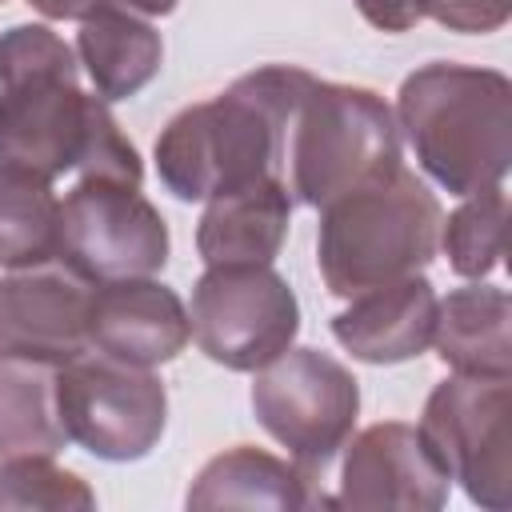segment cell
<instances>
[{"mask_svg":"<svg viewBox=\"0 0 512 512\" xmlns=\"http://www.w3.org/2000/svg\"><path fill=\"white\" fill-rule=\"evenodd\" d=\"M0 508H96V492L52 456L0 460Z\"/></svg>","mask_w":512,"mask_h":512,"instance_id":"obj_22","label":"cell"},{"mask_svg":"<svg viewBox=\"0 0 512 512\" xmlns=\"http://www.w3.org/2000/svg\"><path fill=\"white\" fill-rule=\"evenodd\" d=\"M188 336H192L188 308L168 284L152 276L96 284L92 292V348L96 352L152 368V364L180 356Z\"/></svg>","mask_w":512,"mask_h":512,"instance_id":"obj_13","label":"cell"},{"mask_svg":"<svg viewBox=\"0 0 512 512\" xmlns=\"http://www.w3.org/2000/svg\"><path fill=\"white\" fill-rule=\"evenodd\" d=\"M60 256V200L48 180L0 172V268H36Z\"/></svg>","mask_w":512,"mask_h":512,"instance_id":"obj_20","label":"cell"},{"mask_svg":"<svg viewBox=\"0 0 512 512\" xmlns=\"http://www.w3.org/2000/svg\"><path fill=\"white\" fill-rule=\"evenodd\" d=\"M424 12L448 32H496L512 16V0H424Z\"/></svg>","mask_w":512,"mask_h":512,"instance_id":"obj_23","label":"cell"},{"mask_svg":"<svg viewBox=\"0 0 512 512\" xmlns=\"http://www.w3.org/2000/svg\"><path fill=\"white\" fill-rule=\"evenodd\" d=\"M280 164L288 168V192L324 208L400 164L396 112L372 88L312 76L284 124Z\"/></svg>","mask_w":512,"mask_h":512,"instance_id":"obj_5","label":"cell"},{"mask_svg":"<svg viewBox=\"0 0 512 512\" xmlns=\"http://www.w3.org/2000/svg\"><path fill=\"white\" fill-rule=\"evenodd\" d=\"M0 4H4V0H0Z\"/></svg>","mask_w":512,"mask_h":512,"instance_id":"obj_26","label":"cell"},{"mask_svg":"<svg viewBox=\"0 0 512 512\" xmlns=\"http://www.w3.org/2000/svg\"><path fill=\"white\" fill-rule=\"evenodd\" d=\"M76 56L100 100H128L160 72L164 40L148 20H140V12L104 4L80 20Z\"/></svg>","mask_w":512,"mask_h":512,"instance_id":"obj_17","label":"cell"},{"mask_svg":"<svg viewBox=\"0 0 512 512\" xmlns=\"http://www.w3.org/2000/svg\"><path fill=\"white\" fill-rule=\"evenodd\" d=\"M504 224H508V196L504 188L472 192L444 224L440 244L448 252V268L464 280H484L504 256Z\"/></svg>","mask_w":512,"mask_h":512,"instance_id":"obj_21","label":"cell"},{"mask_svg":"<svg viewBox=\"0 0 512 512\" xmlns=\"http://www.w3.org/2000/svg\"><path fill=\"white\" fill-rule=\"evenodd\" d=\"M512 300L496 284L452 288L436 304V356L464 376H508L512 372Z\"/></svg>","mask_w":512,"mask_h":512,"instance_id":"obj_16","label":"cell"},{"mask_svg":"<svg viewBox=\"0 0 512 512\" xmlns=\"http://www.w3.org/2000/svg\"><path fill=\"white\" fill-rule=\"evenodd\" d=\"M188 508H308L320 504L304 472L272 452L236 444L212 456L192 480Z\"/></svg>","mask_w":512,"mask_h":512,"instance_id":"obj_18","label":"cell"},{"mask_svg":"<svg viewBox=\"0 0 512 512\" xmlns=\"http://www.w3.org/2000/svg\"><path fill=\"white\" fill-rule=\"evenodd\" d=\"M68 444L56 404V364L0 356V460L56 456Z\"/></svg>","mask_w":512,"mask_h":512,"instance_id":"obj_19","label":"cell"},{"mask_svg":"<svg viewBox=\"0 0 512 512\" xmlns=\"http://www.w3.org/2000/svg\"><path fill=\"white\" fill-rule=\"evenodd\" d=\"M396 124L420 168L452 196L496 188L512 168V80L496 68H416L400 84Z\"/></svg>","mask_w":512,"mask_h":512,"instance_id":"obj_3","label":"cell"},{"mask_svg":"<svg viewBox=\"0 0 512 512\" xmlns=\"http://www.w3.org/2000/svg\"><path fill=\"white\" fill-rule=\"evenodd\" d=\"M512 384L508 376H448L420 416V436L472 504L488 512L512 508Z\"/></svg>","mask_w":512,"mask_h":512,"instance_id":"obj_8","label":"cell"},{"mask_svg":"<svg viewBox=\"0 0 512 512\" xmlns=\"http://www.w3.org/2000/svg\"><path fill=\"white\" fill-rule=\"evenodd\" d=\"M92 292L64 260L16 268L0 280V356L68 364L92 348Z\"/></svg>","mask_w":512,"mask_h":512,"instance_id":"obj_11","label":"cell"},{"mask_svg":"<svg viewBox=\"0 0 512 512\" xmlns=\"http://www.w3.org/2000/svg\"><path fill=\"white\" fill-rule=\"evenodd\" d=\"M56 404L68 444L108 464L144 460L168 424L164 380L96 348L56 368Z\"/></svg>","mask_w":512,"mask_h":512,"instance_id":"obj_7","label":"cell"},{"mask_svg":"<svg viewBox=\"0 0 512 512\" xmlns=\"http://www.w3.org/2000/svg\"><path fill=\"white\" fill-rule=\"evenodd\" d=\"M436 304V288L416 272L352 296V304L332 316V336L364 364H400L432 344Z\"/></svg>","mask_w":512,"mask_h":512,"instance_id":"obj_14","label":"cell"},{"mask_svg":"<svg viewBox=\"0 0 512 512\" xmlns=\"http://www.w3.org/2000/svg\"><path fill=\"white\" fill-rule=\"evenodd\" d=\"M0 172L36 180L116 176L144 184V164L108 100L80 88V60L48 24L0 32Z\"/></svg>","mask_w":512,"mask_h":512,"instance_id":"obj_1","label":"cell"},{"mask_svg":"<svg viewBox=\"0 0 512 512\" xmlns=\"http://www.w3.org/2000/svg\"><path fill=\"white\" fill-rule=\"evenodd\" d=\"M252 412L316 488L356 428L360 384L320 348H284L276 360L256 368Z\"/></svg>","mask_w":512,"mask_h":512,"instance_id":"obj_6","label":"cell"},{"mask_svg":"<svg viewBox=\"0 0 512 512\" xmlns=\"http://www.w3.org/2000/svg\"><path fill=\"white\" fill-rule=\"evenodd\" d=\"M192 336L232 372H256L292 348L300 304L272 264H208L192 284Z\"/></svg>","mask_w":512,"mask_h":512,"instance_id":"obj_9","label":"cell"},{"mask_svg":"<svg viewBox=\"0 0 512 512\" xmlns=\"http://www.w3.org/2000/svg\"><path fill=\"white\" fill-rule=\"evenodd\" d=\"M292 220L288 184L268 172L240 188L208 196L196 228V248L204 264H272L284 248Z\"/></svg>","mask_w":512,"mask_h":512,"instance_id":"obj_15","label":"cell"},{"mask_svg":"<svg viewBox=\"0 0 512 512\" xmlns=\"http://www.w3.org/2000/svg\"><path fill=\"white\" fill-rule=\"evenodd\" d=\"M352 440V436H348ZM340 492L328 504L344 508H404V512H436L448 500V472L424 444L420 428L384 420L364 428L352 444H344Z\"/></svg>","mask_w":512,"mask_h":512,"instance_id":"obj_12","label":"cell"},{"mask_svg":"<svg viewBox=\"0 0 512 512\" xmlns=\"http://www.w3.org/2000/svg\"><path fill=\"white\" fill-rule=\"evenodd\" d=\"M440 224L436 192L404 164L328 200L316 232V264L328 292L352 300L424 272L440 248Z\"/></svg>","mask_w":512,"mask_h":512,"instance_id":"obj_4","label":"cell"},{"mask_svg":"<svg viewBox=\"0 0 512 512\" xmlns=\"http://www.w3.org/2000/svg\"><path fill=\"white\" fill-rule=\"evenodd\" d=\"M168 224L132 180L80 176L60 200V256L92 284L156 276L168 264Z\"/></svg>","mask_w":512,"mask_h":512,"instance_id":"obj_10","label":"cell"},{"mask_svg":"<svg viewBox=\"0 0 512 512\" xmlns=\"http://www.w3.org/2000/svg\"><path fill=\"white\" fill-rule=\"evenodd\" d=\"M308 80L312 72L296 64H264L220 96L176 112L156 136L160 184L176 200H208L276 172L284 124Z\"/></svg>","mask_w":512,"mask_h":512,"instance_id":"obj_2","label":"cell"},{"mask_svg":"<svg viewBox=\"0 0 512 512\" xmlns=\"http://www.w3.org/2000/svg\"><path fill=\"white\" fill-rule=\"evenodd\" d=\"M356 8L372 28H384V32H408L428 16L424 0H356Z\"/></svg>","mask_w":512,"mask_h":512,"instance_id":"obj_24","label":"cell"},{"mask_svg":"<svg viewBox=\"0 0 512 512\" xmlns=\"http://www.w3.org/2000/svg\"><path fill=\"white\" fill-rule=\"evenodd\" d=\"M104 4H120L128 12H144V16H168L180 0H104Z\"/></svg>","mask_w":512,"mask_h":512,"instance_id":"obj_25","label":"cell"}]
</instances>
